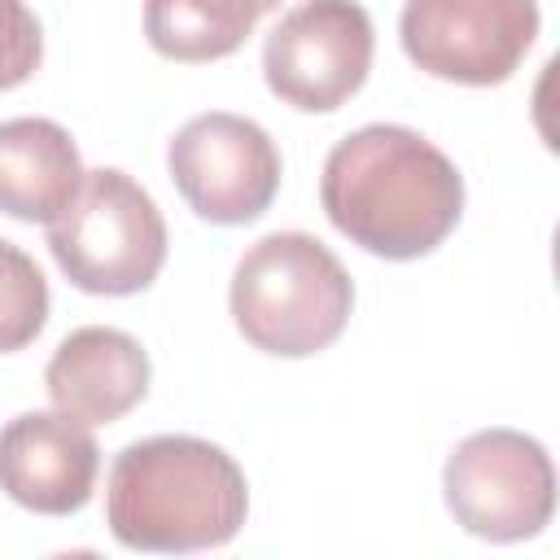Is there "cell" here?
<instances>
[{"mask_svg":"<svg viewBox=\"0 0 560 560\" xmlns=\"http://www.w3.org/2000/svg\"><path fill=\"white\" fill-rule=\"evenodd\" d=\"M319 206L350 245L389 262H411L455 232L464 214V175L420 131L368 122L328 149Z\"/></svg>","mask_w":560,"mask_h":560,"instance_id":"obj_1","label":"cell"},{"mask_svg":"<svg viewBox=\"0 0 560 560\" xmlns=\"http://www.w3.org/2000/svg\"><path fill=\"white\" fill-rule=\"evenodd\" d=\"M245 512L249 486L241 464L206 438H140L109 464L105 525L127 551H210L241 534Z\"/></svg>","mask_w":560,"mask_h":560,"instance_id":"obj_2","label":"cell"},{"mask_svg":"<svg viewBox=\"0 0 560 560\" xmlns=\"http://www.w3.org/2000/svg\"><path fill=\"white\" fill-rule=\"evenodd\" d=\"M228 306L254 350L306 359L346 332L354 284L341 258L311 232H271L241 254Z\"/></svg>","mask_w":560,"mask_h":560,"instance_id":"obj_3","label":"cell"},{"mask_svg":"<svg viewBox=\"0 0 560 560\" xmlns=\"http://www.w3.org/2000/svg\"><path fill=\"white\" fill-rule=\"evenodd\" d=\"M48 249L74 289L131 298L149 289L166 262V219L127 171L96 166L48 223Z\"/></svg>","mask_w":560,"mask_h":560,"instance_id":"obj_4","label":"cell"},{"mask_svg":"<svg viewBox=\"0 0 560 560\" xmlns=\"http://www.w3.org/2000/svg\"><path fill=\"white\" fill-rule=\"evenodd\" d=\"M442 499L455 525L472 538L525 542L551 525L556 468L538 438L521 429H481L451 451Z\"/></svg>","mask_w":560,"mask_h":560,"instance_id":"obj_5","label":"cell"},{"mask_svg":"<svg viewBox=\"0 0 560 560\" xmlns=\"http://www.w3.org/2000/svg\"><path fill=\"white\" fill-rule=\"evenodd\" d=\"M538 22V0H407L398 39L416 70L464 88H494L521 70Z\"/></svg>","mask_w":560,"mask_h":560,"instance_id":"obj_6","label":"cell"},{"mask_svg":"<svg viewBox=\"0 0 560 560\" xmlns=\"http://www.w3.org/2000/svg\"><path fill=\"white\" fill-rule=\"evenodd\" d=\"M166 171L188 210L219 228L254 223L280 192L276 140L228 109L188 118L166 144Z\"/></svg>","mask_w":560,"mask_h":560,"instance_id":"obj_7","label":"cell"},{"mask_svg":"<svg viewBox=\"0 0 560 560\" xmlns=\"http://www.w3.org/2000/svg\"><path fill=\"white\" fill-rule=\"evenodd\" d=\"M372 52L376 35L359 0H302L262 44V79L284 105L332 114L368 83Z\"/></svg>","mask_w":560,"mask_h":560,"instance_id":"obj_8","label":"cell"},{"mask_svg":"<svg viewBox=\"0 0 560 560\" xmlns=\"http://www.w3.org/2000/svg\"><path fill=\"white\" fill-rule=\"evenodd\" d=\"M101 446L61 411H22L0 429V490L39 516H70L92 499Z\"/></svg>","mask_w":560,"mask_h":560,"instance_id":"obj_9","label":"cell"},{"mask_svg":"<svg viewBox=\"0 0 560 560\" xmlns=\"http://www.w3.org/2000/svg\"><path fill=\"white\" fill-rule=\"evenodd\" d=\"M149 354L131 332L88 324L61 337L44 368V385L61 416L79 424H114L140 407L149 394Z\"/></svg>","mask_w":560,"mask_h":560,"instance_id":"obj_10","label":"cell"},{"mask_svg":"<svg viewBox=\"0 0 560 560\" xmlns=\"http://www.w3.org/2000/svg\"><path fill=\"white\" fill-rule=\"evenodd\" d=\"M83 158L52 118L0 122V214L18 223H52L83 184Z\"/></svg>","mask_w":560,"mask_h":560,"instance_id":"obj_11","label":"cell"},{"mask_svg":"<svg viewBox=\"0 0 560 560\" xmlns=\"http://www.w3.org/2000/svg\"><path fill=\"white\" fill-rule=\"evenodd\" d=\"M280 0H144V39L166 61L232 57Z\"/></svg>","mask_w":560,"mask_h":560,"instance_id":"obj_12","label":"cell"},{"mask_svg":"<svg viewBox=\"0 0 560 560\" xmlns=\"http://www.w3.org/2000/svg\"><path fill=\"white\" fill-rule=\"evenodd\" d=\"M48 324V280L26 249L0 236V354L31 346Z\"/></svg>","mask_w":560,"mask_h":560,"instance_id":"obj_13","label":"cell"},{"mask_svg":"<svg viewBox=\"0 0 560 560\" xmlns=\"http://www.w3.org/2000/svg\"><path fill=\"white\" fill-rule=\"evenodd\" d=\"M44 61V31L26 0H0V92L22 88Z\"/></svg>","mask_w":560,"mask_h":560,"instance_id":"obj_14","label":"cell"}]
</instances>
